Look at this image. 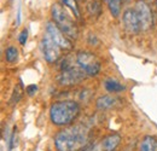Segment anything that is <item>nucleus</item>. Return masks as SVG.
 Returning <instances> with one entry per match:
<instances>
[{
  "instance_id": "f03ea898",
  "label": "nucleus",
  "mask_w": 157,
  "mask_h": 151,
  "mask_svg": "<svg viewBox=\"0 0 157 151\" xmlns=\"http://www.w3.org/2000/svg\"><path fill=\"white\" fill-rule=\"evenodd\" d=\"M80 115L78 102L65 99L55 102L50 108V120L56 126H71Z\"/></svg>"
},
{
  "instance_id": "9b49d317",
  "label": "nucleus",
  "mask_w": 157,
  "mask_h": 151,
  "mask_svg": "<svg viewBox=\"0 0 157 151\" xmlns=\"http://www.w3.org/2000/svg\"><path fill=\"white\" fill-rule=\"evenodd\" d=\"M116 102H117V99L113 95H101L97 99L96 106L99 110H106V109L113 108L116 104Z\"/></svg>"
},
{
  "instance_id": "39448f33",
  "label": "nucleus",
  "mask_w": 157,
  "mask_h": 151,
  "mask_svg": "<svg viewBox=\"0 0 157 151\" xmlns=\"http://www.w3.org/2000/svg\"><path fill=\"white\" fill-rule=\"evenodd\" d=\"M76 64L87 76H97L100 72V60L94 53L80 51L76 53Z\"/></svg>"
},
{
  "instance_id": "4be33fe9",
  "label": "nucleus",
  "mask_w": 157,
  "mask_h": 151,
  "mask_svg": "<svg viewBox=\"0 0 157 151\" xmlns=\"http://www.w3.org/2000/svg\"><path fill=\"white\" fill-rule=\"evenodd\" d=\"M155 4H156V7H157V0H155Z\"/></svg>"
},
{
  "instance_id": "6e6552de",
  "label": "nucleus",
  "mask_w": 157,
  "mask_h": 151,
  "mask_svg": "<svg viewBox=\"0 0 157 151\" xmlns=\"http://www.w3.org/2000/svg\"><path fill=\"white\" fill-rule=\"evenodd\" d=\"M134 10L140 22L141 30H149L154 24V16L149 4L145 0H137L134 5Z\"/></svg>"
},
{
  "instance_id": "b1692460",
  "label": "nucleus",
  "mask_w": 157,
  "mask_h": 151,
  "mask_svg": "<svg viewBox=\"0 0 157 151\" xmlns=\"http://www.w3.org/2000/svg\"><path fill=\"white\" fill-rule=\"evenodd\" d=\"M76 1H78V0H76Z\"/></svg>"
},
{
  "instance_id": "f3484780",
  "label": "nucleus",
  "mask_w": 157,
  "mask_h": 151,
  "mask_svg": "<svg viewBox=\"0 0 157 151\" xmlns=\"http://www.w3.org/2000/svg\"><path fill=\"white\" fill-rule=\"evenodd\" d=\"M5 58L9 63H15L18 59V50L13 46H9L5 51Z\"/></svg>"
},
{
  "instance_id": "423d86ee",
  "label": "nucleus",
  "mask_w": 157,
  "mask_h": 151,
  "mask_svg": "<svg viewBox=\"0 0 157 151\" xmlns=\"http://www.w3.org/2000/svg\"><path fill=\"white\" fill-rule=\"evenodd\" d=\"M45 33L48 34L50 38L52 39L63 51H70V50H73V42H71V40L59 29L58 27H57V24L53 21H48L46 23Z\"/></svg>"
},
{
  "instance_id": "7ed1b4c3",
  "label": "nucleus",
  "mask_w": 157,
  "mask_h": 151,
  "mask_svg": "<svg viewBox=\"0 0 157 151\" xmlns=\"http://www.w3.org/2000/svg\"><path fill=\"white\" fill-rule=\"evenodd\" d=\"M51 16L53 22L57 24L59 29L70 39H78V28L76 22L71 17V15L68 12V9L62 4H53L51 7Z\"/></svg>"
},
{
  "instance_id": "0eeeda50",
  "label": "nucleus",
  "mask_w": 157,
  "mask_h": 151,
  "mask_svg": "<svg viewBox=\"0 0 157 151\" xmlns=\"http://www.w3.org/2000/svg\"><path fill=\"white\" fill-rule=\"evenodd\" d=\"M41 48H42V55L44 58L46 59L47 63L53 64L62 57V48L58 45L50 38L48 34H44L42 40H41Z\"/></svg>"
},
{
  "instance_id": "ddd939ff",
  "label": "nucleus",
  "mask_w": 157,
  "mask_h": 151,
  "mask_svg": "<svg viewBox=\"0 0 157 151\" xmlns=\"http://www.w3.org/2000/svg\"><path fill=\"white\" fill-rule=\"evenodd\" d=\"M104 87L109 93H118V92H122V91L126 90V87L121 82H118L116 80H113V79L105 80L104 81Z\"/></svg>"
},
{
  "instance_id": "4468645a",
  "label": "nucleus",
  "mask_w": 157,
  "mask_h": 151,
  "mask_svg": "<svg viewBox=\"0 0 157 151\" xmlns=\"http://www.w3.org/2000/svg\"><path fill=\"white\" fill-rule=\"evenodd\" d=\"M23 92H24V90H23V83H22V81H20V82L15 86V88H13V92H12L11 98H10V100H9V104H10V105H16L21 99H22Z\"/></svg>"
},
{
  "instance_id": "6ab92c4d",
  "label": "nucleus",
  "mask_w": 157,
  "mask_h": 151,
  "mask_svg": "<svg viewBox=\"0 0 157 151\" xmlns=\"http://www.w3.org/2000/svg\"><path fill=\"white\" fill-rule=\"evenodd\" d=\"M17 145V127H13L11 137L9 139V151H12Z\"/></svg>"
},
{
  "instance_id": "412c9836",
  "label": "nucleus",
  "mask_w": 157,
  "mask_h": 151,
  "mask_svg": "<svg viewBox=\"0 0 157 151\" xmlns=\"http://www.w3.org/2000/svg\"><path fill=\"white\" fill-rule=\"evenodd\" d=\"M25 92H27V95H29V97H33L38 92V86L36 85H29V86L25 87Z\"/></svg>"
},
{
  "instance_id": "2eb2a0df",
  "label": "nucleus",
  "mask_w": 157,
  "mask_h": 151,
  "mask_svg": "<svg viewBox=\"0 0 157 151\" xmlns=\"http://www.w3.org/2000/svg\"><path fill=\"white\" fill-rule=\"evenodd\" d=\"M62 5H64L68 10H70V12L76 17V18H80V10H78V2L76 0H60Z\"/></svg>"
},
{
  "instance_id": "20e7f679",
  "label": "nucleus",
  "mask_w": 157,
  "mask_h": 151,
  "mask_svg": "<svg viewBox=\"0 0 157 151\" xmlns=\"http://www.w3.org/2000/svg\"><path fill=\"white\" fill-rule=\"evenodd\" d=\"M59 68L60 73L57 76V82L60 86H75L87 77L78 64L74 65V63H71L69 58H64Z\"/></svg>"
},
{
  "instance_id": "f8f14e48",
  "label": "nucleus",
  "mask_w": 157,
  "mask_h": 151,
  "mask_svg": "<svg viewBox=\"0 0 157 151\" xmlns=\"http://www.w3.org/2000/svg\"><path fill=\"white\" fill-rule=\"evenodd\" d=\"M139 151H157V138L154 135H146L140 141Z\"/></svg>"
},
{
  "instance_id": "aec40b11",
  "label": "nucleus",
  "mask_w": 157,
  "mask_h": 151,
  "mask_svg": "<svg viewBox=\"0 0 157 151\" xmlns=\"http://www.w3.org/2000/svg\"><path fill=\"white\" fill-rule=\"evenodd\" d=\"M27 40H28V30L27 29H23L21 32V34L18 35V42L23 46V45H25Z\"/></svg>"
},
{
  "instance_id": "393cba45",
  "label": "nucleus",
  "mask_w": 157,
  "mask_h": 151,
  "mask_svg": "<svg viewBox=\"0 0 157 151\" xmlns=\"http://www.w3.org/2000/svg\"><path fill=\"white\" fill-rule=\"evenodd\" d=\"M115 151H116V150H115Z\"/></svg>"
},
{
  "instance_id": "f257e3e1",
  "label": "nucleus",
  "mask_w": 157,
  "mask_h": 151,
  "mask_svg": "<svg viewBox=\"0 0 157 151\" xmlns=\"http://www.w3.org/2000/svg\"><path fill=\"white\" fill-rule=\"evenodd\" d=\"M91 144V131L85 125L68 126L55 137L57 151H82Z\"/></svg>"
},
{
  "instance_id": "9d476101",
  "label": "nucleus",
  "mask_w": 157,
  "mask_h": 151,
  "mask_svg": "<svg viewBox=\"0 0 157 151\" xmlns=\"http://www.w3.org/2000/svg\"><path fill=\"white\" fill-rule=\"evenodd\" d=\"M121 135L118 133H111L100 139V143L105 151H115L121 143Z\"/></svg>"
},
{
  "instance_id": "5701e85b",
  "label": "nucleus",
  "mask_w": 157,
  "mask_h": 151,
  "mask_svg": "<svg viewBox=\"0 0 157 151\" xmlns=\"http://www.w3.org/2000/svg\"><path fill=\"white\" fill-rule=\"evenodd\" d=\"M122 1H129V0H122Z\"/></svg>"
},
{
  "instance_id": "1a4fd4ad",
  "label": "nucleus",
  "mask_w": 157,
  "mask_h": 151,
  "mask_svg": "<svg viewBox=\"0 0 157 151\" xmlns=\"http://www.w3.org/2000/svg\"><path fill=\"white\" fill-rule=\"evenodd\" d=\"M122 21L124 24V28L133 34H138L139 32H141V27H140V22L138 18V15L133 9H127L124 10L123 15H122Z\"/></svg>"
},
{
  "instance_id": "dca6fc26",
  "label": "nucleus",
  "mask_w": 157,
  "mask_h": 151,
  "mask_svg": "<svg viewBox=\"0 0 157 151\" xmlns=\"http://www.w3.org/2000/svg\"><path fill=\"white\" fill-rule=\"evenodd\" d=\"M108 6H109V10L111 12V15L116 18L120 16V12H121V2L122 0H105Z\"/></svg>"
},
{
  "instance_id": "a211bd4d",
  "label": "nucleus",
  "mask_w": 157,
  "mask_h": 151,
  "mask_svg": "<svg viewBox=\"0 0 157 151\" xmlns=\"http://www.w3.org/2000/svg\"><path fill=\"white\" fill-rule=\"evenodd\" d=\"M87 10L91 15L93 16H98L100 14V4L97 0H87Z\"/></svg>"
}]
</instances>
